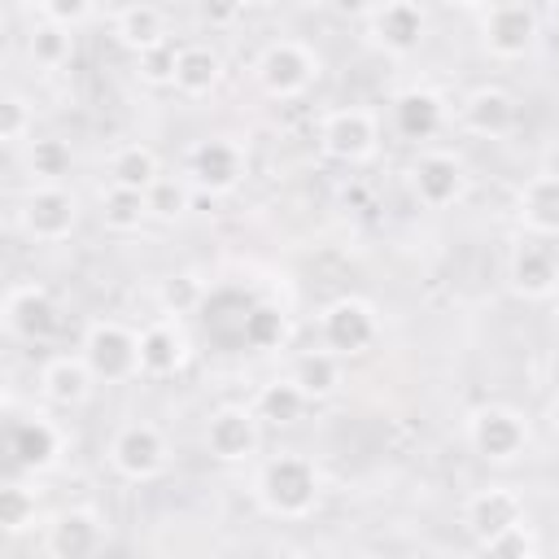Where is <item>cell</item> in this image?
I'll use <instances>...</instances> for the list:
<instances>
[{
    "label": "cell",
    "mask_w": 559,
    "mask_h": 559,
    "mask_svg": "<svg viewBox=\"0 0 559 559\" xmlns=\"http://www.w3.org/2000/svg\"><path fill=\"white\" fill-rule=\"evenodd\" d=\"M323 493V476L319 463L306 454H271L258 476H253V502L271 515V520H306L319 507Z\"/></svg>",
    "instance_id": "1"
},
{
    "label": "cell",
    "mask_w": 559,
    "mask_h": 559,
    "mask_svg": "<svg viewBox=\"0 0 559 559\" xmlns=\"http://www.w3.org/2000/svg\"><path fill=\"white\" fill-rule=\"evenodd\" d=\"M323 74V61L310 44L301 39H275L258 52L253 61V79L266 96L275 100H293V96H306L314 87V79Z\"/></svg>",
    "instance_id": "2"
},
{
    "label": "cell",
    "mask_w": 559,
    "mask_h": 559,
    "mask_svg": "<svg viewBox=\"0 0 559 559\" xmlns=\"http://www.w3.org/2000/svg\"><path fill=\"white\" fill-rule=\"evenodd\" d=\"M109 467L131 480V485H148L170 467V441L157 424L148 419H127L114 437H109Z\"/></svg>",
    "instance_id": "3"
},
{
    "label": "cell",
    "mask_w": 559,
    "mask_h": 559,
    "mask_svg": "<svg viewBox=\"0 0 559 559\" xmlns=\"http://www.w3.org/2000/svg\"><path fill=\"white\" fill-rule=\"evenodd\" d=\"M319 148L341 166H362L380 148V118L367 105H341L319 118Z\"/></svg>",
    "instance_id": "4"
},
{
    "label": "cell",
    "mask_w": 559,
    "mask_h": 559,
    "mask_svg": "<svg viewBox=\"0 0 559 559\" xmlns=\"http://www.w3.org/2000/svg\"><path fill=\"white\" fill-rule=\"evenodd\" d=\"M79 354L87 358L92 376L105 384H127L140 376V332L118 319H96L83 332Z\"/></svg>",
    "instance_id": "5"
},
{
    "label": "cell",
    "mask_w": 559,
    "mask_h": 559,
    "mask_svg": "<svg viewBox=\"0 0 559 559\" xmlns=\"http://www.w3.org/2000/svg\"><path fill=\"white\" fill-rule=\"evenodd\" d=\"M528 441H533L528 419L515 406L489 402V406H476L467 415V445L485 463H515L528 450Z\"/></svg>",
    "instance_id": "6"
},
{
    "label": "cell",
    "mask_w": 559,
    "mask_h": 559,
    "mask_svg": "<svg viewBox=\"0 0 559 559\" xmlns=\"http://www.w3.org/2000/svg\"><path fill=\"white\" fill-rule=\"evenodd\" d=\"M17 223L35 245H61L79 227V197L66 183H31L17 205Z\"/></svg>",
    "instance_id": "7"
},
{
    "label": "cell",
    "mask_w": 559,
    "mask_h": 559,
    "mask_svg": "<svg viewBox=\"0 0 559 559\" xmlns=\"http://www.w3.org/2000/svg\"><path fill=\"white\" fill-rule=\"evenodd\" d=\"M319 336L341 358L367 354L380 341V314H376V306L367 297H354V293L349 297H336L319 314Z\"/></svg>",
    "instance_id": "8"
},
{
    "label": "cell",
    "mask_w": 559,
    "mask_h": 559,
    "mask_svg": "<svg viewBox=\"0 0 559 559\" xmlns=\"http://www.w3.org/2000/svg\"><path fill=\"white\" fill-rule=\"evenodd\" d=\"M183 170H188L192 188H201L210 197H227L245 179V148L231 135H205L188 148Z\"/></svg>",
    "instance_id": "9"
},
{
    "label": "cell",
    "mask_w": 559,
    "mask_h": 559,
    "mask_svg": "<svg viewBox=\"0 0 559 559\" xmlns=\"http://www.w3.org/2000/svg\"><path fill=\"white\" fill-rule=\"evenodd\" d=\"M480 44L498 61H520L537 44V13L524 0H493L480 17Z\"/></svg>",
    "instance_id": "10"
},
{
    "label": "cell",
    "mask_w": 559,
    "mask_h": 559,
    "mask_svg": "<svg viewBox=\"0 0 559 559\" xmlns=\"http://www.w3.org/2000/svg\"><path fill=\"white\" fill-rule=\"evenodd\" d=\"M4 332L13 341H26V345H39V341H52L61 332V306L57 297L26 280V284H13L9 297H4Z\"/></svg>",
    "instance_id": "11"
},
{
    "label": "cell",
    "mask_w": 559,
    "mask_h": 559,
    "mask_svg": "<svg viewBox=\"0 0 559 559\" xmlns=\"http://www.w3.org/2000/svg\"><path fill=\"white\" fill-rule=\"evenodd\" d=\"M201 441H205V454L210 459H218V463H245L262 445V419H258L253 406L227 402V406L210 411Z\"/></svg>",
    "instance_id": "12"
},
{
    "label": "cell",
    "mask_w": 559,
    "mask_h": 559,
    "mask_svg": "<svg viewBox=\"0 0 559 559\" xmlns=\"http://www.w3.org/2000/svg\"><path fill=\"white\" fill-rule=\"evenodd\" d=\"M192 362V336L179 314H157L140 328V376L144 380H170Z\"/></svg>",
    "instance_id": "13"
},
{
    "label": "cell",
    "mask_w": 559,
    "mask_h": 559,
    "mask_svg": "<svg viewBox=\"0 0 559 559\" xmlns=\"http://www.w3.org/2000/svg\"><path fill=\"white\" fill-rule=\"evenodd\" d=\"M4 445H9V463H13L17 472L39 476V472L57 467L66 437H61V428H57L48 415L35 411V415H13V419H9Z\"/></svg>",
    "instance_id": "14"
},
{
    "label": "cell",
    "mask_w": 559,
    "mask_h": 559,
    "mask_svg": "<svg viewBox=\"0 0 559 559\" xmlns=\"http://www.w3.org/2000/svg\"><path fill=\"white\" fill-rule=\"evenodd\" d=\"M105 520L92 507H61L44 520V555L52 559H87L105 546Z\"/></svg>",
    "instance_id": "15"
},
{
    "label": "cell",
    "mask_w": 559,
    "mask_h": 559,
    "mask_svg": "<svg viewBox=\"0 0 559 559\" xmlns=\"http://www.w3.org/2000/svg\"><path fill=\"white\" fill-rule=\"evenodd\" d=\"M411 192L424 210H450L467 197V166L454 153H419L411 162Z\"/></svg>",
    "instance_id": "16"
},
{
    "label": "cell",
    "mask_w": 559,
    "mask_h": 559,
    "mask_svg": "<svg viewBox=\"0 0 559 559\" xmlns=\"http://www.w3.org/2000/svg\"><path fill=\"white\" fill-rule=\"evenodd\" d=\"M428 31V17L415 0H380L376 13L367 17V39L384 52V57H411L419 52Z\"/></svg>",
    "instance_id": "17"
},
{
    "label": "cell",
    "mask_w": 559,
    "mask_h": 559,
    "mask_svg": "<svg viewBox=\"0 0 559 559\" xmlns=\"http://www.w3.org/2000/svg\"><path fill=\"white\" fill-rule=\"evenodd\" d=\"M459 122H463V131H472V135H480V140H502V135L515 131L520 105H515V96H511L507 87L485 83V87H472V92L463 96Z\"/></svg>",
    "instance_id": "18"
},
{
    "label": "cell",
    "mask_w": 559,
    "mask_h": 559,
    "mask_svg": "<svg viewBox=\"0 0 559 559\" xmlns=\"http://www.w3.org/2000/svg\"><path fill=\"white\" fill-rule=\"evenodd\" d=\"M507 280H511V288L524 301H546L559 288V258H555V249L542 245L537 236L520 240L511 249V258H507Z\"/></svg>",
    "instance_id": "19"
},
{
    "label": "cell",
    "mask_w": 559,
    "mask_h": 559,
    "mask_svg": "<svg viewBox=\"0 0 559 559\" xmlns=\"http://www.w3.org/2000/svg\"><path fill=\"white\" fill-rule=\"evenodd\" d=\"M520 520H528V511H524L520 489H511V485H485L463 502V524L476 542H485V537H493Z\"/></svg>",
    "instance_id": "20"
},
{
    "label": "cell",
    "mask_w": 559,
    "mask_h": 559,
    "mask_svg": "<svg viewBox=\"0 0 559 559\" xmlns=\"http://www.w3.org/2000/svg\"><path fill=\"white\" fill-rule=\"evenodd\" d=\"M92 384H96V376H92V367H87L83 354H57V358H48L44 371H39V393H44V402L57 406V411L83 406V402L92 397Z\"/></svg>",
    "instance_id": "21"
},
{
    "label": "cell",
    "mask_w": 559,
    "mask_h": 559,
    "mask_svg": "<svg viewBox=\"0 0 559 559\" xmlns=\"http://www.w3.org/2000/svg\"><path fill=\"white\" fill-rule=\"evenodd\" d=\"M393 127L402 140H432L445 127V100L432 87H406L393 96Z\"/></svg>",
    "instance_id": "22"
},
{
    "label": "cell",
    "mask_w": 559,
    "mask_h": 559,
    "mask_svg": "<svg viewBox=\"0 0 559 559\" xmlns=\"http://www.w3.org/2000/svg\"><path fill=\"white\" fill-rule=\"evenodd\" d=\"M114 39L127 48V52H148V48H157V44H166L170 39V26H166V13L157 9V4H148V0H131V4H122L118 13H114Z\"/></svg>",
    "instance_id": "23"
},
{
    "label": "cell",
    "mask_w": 559,
    "mask_h": 559,
    "mask_svg": "<svg viewBox=\"0 0 559 559\" xmlns=\"http://www.w3.org/2000/svg\"><path fill=\"white\" fill-rule=\"evenodd\" d=\"M515 218L528 236H559V175H533L520 188Z\"/></svg>",
    "instance_id": "24"
},
{
    "label": "cell",
    "mask_w": 559,
    "mask_h": 559,
    "mask_svg": "<svg viewBox=\"0 0 559 559\" xmlns=\"http://www.w3.org/2000/svg\"><path fill=\"white\" fill-rule=\"evenodd\" d=\"M218 83H223V57H218V48H210V44H179V66H175V83L170 87L183 100H201Z\"/></svg>",
    "instance_id": "25"
},
{
    "label": "cell",
    "mask_w": 559,
    "mask_h": 559,
    "mask_svg": "<svg viewBox=\"0 0 559 559\" xmlns=\"http://www.w3.org/2000/svg\"><path fill=\"white\" fill-rule=\"evenodd\" d=\"M96 214H100L105 231H114V236H131V231H140V227L153 218V214H148V192L122 188V183H105V188H100Z\"/></svg>",
    "instance_id": "26"
},
{
    "label": "cell",
    "mask_w": 559,
    "mask_h": 559,
    "mask_svg": "<svg viewBox=\"0 0 559 559\" xmlns=\"http://www.w3.org/2000/svg\"><path fill=\"white\" fill-rule=\"evenodd\" d=\"M306 406H310V397L301 393V384H297L293 376H275V380H266V384L253 393V411H258V419L271 424V428L297 424V419L306 415Z\"/></svg>",
    "instance_id": "27"
},
{
    "label": "cell",
    "mask_w": 559,
    "mask_h": 559,
    "mask_svg": "<svg viewBox=\"0 0 559 559\" xmlns=\"http://www.w3.org/2000/svg\"><path fill=\"white\" fill-rule=\"evenodd\" d=\"M288 376L301 384V393H306L310 402H323V397H332V393L341 389L345 367H341V354H332V349L323 345V349L301 354V358L293 362V371H288Z\"/></svg>",
    "instance_id": "28"
},
{
    "label": "cell",
    "mask_w": 559,
    "mask_h": 559,
    "mask_svg": "<svg viewBox=\"0 0 559 559\" xmlns=\"http://www.w3.org/2000/svg\"><path fill=\"white\" fill-rule=\"evenodd\" d=\"M70 31L74 26H61V22L39 13V22H31V31H26V57L39 70H61L74 57V35Z\"/></svg>",
    "instance_id": "29"
},
{
    "label": "cell",
    "mask_w": 559,
    "mask_h": 559,
    "mask_svg": "<svg viewBox=\"0 0 559 559\" xmlns=\"http://www.w3.org/2000/svg\"><path fill=\"white\" fill-rule=\"evenodd\" d=\"M22 162L35 183H66V175L74 170V148L57 135H35L22 153Z\"/></svg>",
    "instance_id": "30"
},
{
    "label": "cell",
    "mask_w": 559,
    "mask_h": 559,
    "mask_svg": "<svg viewBox=\"0 0 559 559\" xmlns=\"http://www.w3.org/2000/svg\"><path fill=\"white\" fill-rule=\"evenodd\" d=\"M157 175H162V162H157V153H153L148 144H140V140L114 148V157H109V183L148 192V188L157 183Z\"/></svg>",
    "instance_id": "31"
},
{
    "label": "cell",
    "mask_w": 559,
    "mask_h": 559,
    "mask_svg": "<svg viewBox=\"0 0 559 559\" xmlns=\"http://www.w3.org/2000/svg\"><path fill=\"white\" fill-rule=\"evenodd\" d=\"M284 336H288V314H284L280 306L258 301V306H249V310L240 314V341H245L249 349H280Z\"/></svg>",
    "instance_id": "32"
},
{
    "label": "cell",
    "mask_w": 559,
    "mask_h": 559,
    "mask_svg": "<svg viewBox=\"0 0 559 559\" xmlns=\"http://www.w3.org/2000/svg\"><path fill=\"white\" fill-rule=\"evenodd\" d=\"M205 301V280L197 271H170L162 284H157V306L162 314H192L197 306Z\"/></svg>",
    "instance_id": "33"
},
{
    "label": "cell",
    "mask_w": 559,
    "mask_h": 559,
    "mask_svg": "<svg viewBox=\"0 0 559 559\" xmlns=\"http://www.w3.org/2000/svg\"><path fill=\"white\" fill-rule=\"evenodd\" d=\"M188 210H192V179L157 175V183L148 188V214L157 223H179Z\"/></svg>",
    "instance_id": "34"
},
{
    "label": "cell",
    "mask_w": 559,
    "mask_h": 559,
    "mask_svg": "<svg viewBox=\"0 0 559 559\" xmlns=\"http://www.w3.org/2000/svg\"><path fill=\"white\" fill-rule=\"evenodd\" d=\"M0 140L4 148H26L35 140V109L22 92H4L0 100Z\"/></svg>",
    "instance_id": "35"
},
{
    "label": "cell",
    "mask_w": 559,
    "mask_h": 559,
    "mask_svg": "<svg viewBox=\"0 0 559 559\" xmlns=\"http://www.w3.org/2000/svg\"><path fill=\"white\" fill-rule=\"evenodd\" d=\"M35 511H39V502H35V489L31 485H22V480H9L4 489H0V524H4V533H26V528H35Z\"/></svg>",
    "instance_id": "36"
},
{
    "label": "cell",
    "mask_w": 559,
    "mask_h": 559,
    "mask_svg": "<svg viewBox=\"0 0 559 559\" xmlns=\"http://www.w3.org/2000/svg\"><path fill=\"white\" fill-rule=\"evenodd\" d=\"M485 555H511V559H528V555H537L542 550V542H537V533L528 528V520H520V524H507L502 533H493V537H485V542H476Z\"/></svg>",
    "instance_id": "37"
},
{
    "label": "cell",
    "mask_w": 559,
    "mask_h": 559,
    "mask_svg": "<svg viewBox=\"0 0 559 559\" xmlns=\"http://www.w3.org/2000/svg\"><path fill=\"white\" fill-rule=\"evenodd\" d=\"M175 66H179V44L175 39H166V44H157V48L135 57V74L144 83H153V87H170L175 83Z\"/></svg>",
    "instance_id": "38"
},
{
    "label": "cell",
    "mask_w": 559,
    "mask_h": 559,
    "mask_svg": "<svg viewBox=\"0 0 559 559\" xmlns=\"http://www.w3.org/2000/svg\"><path fill=\"white\" fill-rule=\"evenodd\" d=\"M192 4H197L201 22H205V26H218V31L236 26V22H240V13H249V9H245V0H192Z\"/></svg>",
    "instance_id": "39"
},
{
    "label": "cell",
    "mask_w": 559,
    "mask_h": 559,
    "mask_svg": "<svg viewBox=\"0 0 559 559\" xmlns=\"http://www.w3.org/2000/svg\"><path fill=\"white\" fill-rule=\"evenodd\" d=\"M87 9H92V0H48L44 17H52V22H61V26H79V22L87 17Z\"/></svg>",
    "instance_id": "40"
},
{
    "label": "cell",
    "mask_w": 559,
    "mask_h": 559,
    "mask_svg": "<svg viewBox=\"0 0 559 559\" xmlns=\"http://www.w3.org/2000/svg\"><path fill=\"white\" fill-rule=\"evenodd\" d=\"M376 4H380V0H323V9H328V13H336V17H345V22L371 17V13H376Z\"/></svg>",
    "instance_id": "41"
},
{
    "label": "cell",
    "mask_w": 559,
    "mask_h": 559,
    "mask_svg": "<svg viewBox=\"0 0 559 559\" xmlns=\"http://www.w3.org/2000/svg\"><path fill=\"white\" fill-rule=\"evenodd\" d=\"M445 4H454V9H489V0H445Z\"/></svg>",
    "instance_id": "42"
},
{
    "label": "cell",
    "mask_w": 559,
    "mask_h": 559,
    "mask_svg": "<svg viewBox=\"0 0 559 559\" xmlns=\"http://www.w3.org/2000/svg\"><path fill=\"white\" fill-rule=\"evenodd\" d=\"M17 4L31 9V13H44V9H48V0H17Z\"/></svg>",
    "instance_id": "43"
},
{
    "label": "cell",
    "mask_w": 559,
    "mask_h": 559,
    "mask_svg": "<svg viewBox=\"0 0 559 559\" xmlns=\"http://www.w3.org/2000/svg\"><path fill=\"white\" fill-rule=\"evenodd\" d=\"M280 0H245V9H275Z\"/></svg>",
    "instance_id": "44"
},
{
    "label": "cell",
    "mask_w": 559,
    "mask_h": 559,
    "mask_svg": "<svg viewBox=\"0 0 559 559\" xmlns=\"http://www.w3.org/2000/svg\"><path fill=\"white\" fill-rule=\"evenodd\" d=\"M550 428L559 432V393H555V402H550Z\"/></svg>",
    "instance_id": "45"
},
{
    "label": "cell",
    "mask_w": 559,
    "mask_h": 559,
    "mask_svg": "<svg viewBox=\"0 0 559 559\" xmlns=\"http://www.w3.org/2000/svg\"><path fill=\"white\" fill-rule=\"evenodd\" d=\"M550 17H555V26H559V0H550Z\"/></svg>",
    "instance_id": "46"
}]
</instances>
